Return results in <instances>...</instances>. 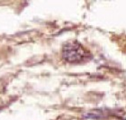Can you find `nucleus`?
Returning <instances> with one entry per match:
<instances>
[{"instance_id":"nucleus-1","label":"nucleus","mask_w":126,"mask_h":120,"mask_svg":"<svg viewBox=\"0 0 126 120\" xmlns=\"http://www.w3.org/2000/svg\"><path fill=\"white\" fill-rule=\"evenodd\" d=\"M62 57L70 63L83 61L88 57V52L79 42H68L63 46Z\"/></svg>"}]
</instances>
